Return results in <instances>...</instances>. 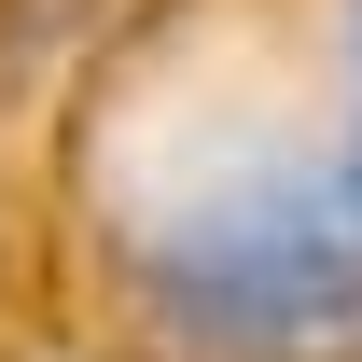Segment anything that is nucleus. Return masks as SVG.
I'll return each instance as SVG.
<instances>
[{"label":"nucleus","instance_id":"nucleus-1","mask_svg":"<svg viewBox=\"0 0 362 362\" xmlns=\"http://www.w3.org/2000/svg\"><path fill=\"white\" fill-rule=\"evenodd\" d=\"M126 279L153 334L209 362H349L362 349V126L181 195L168 223L126 237Z\"/></svg>","mask_w":362,"mask_h":362},{"label":"nucleus","instance_id":"nucleus-2","mask_svg":"<svg viewBox=\"0 0 362 362\" xmlns=\"http://www.w3.org/2000/svg\"><path fill=\"white\" fill-rule=\"evenodd\" d=\"M334 56H349V98H362V0H334Z\"/></svg>","mask_w":362,"mask_h":362}]
</instances>
